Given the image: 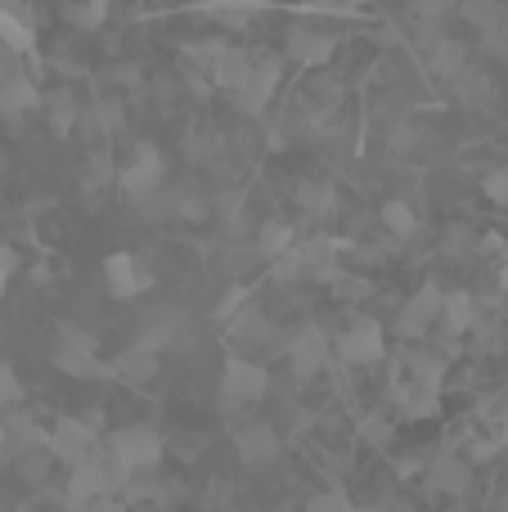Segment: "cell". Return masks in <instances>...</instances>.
<instances>
[{
	"instance_id": "obj_1",
	"label": "cell",
	"mask_w": 508,
	"mask_h": 512,
	"mask_svg": "<svg viewBox=\"0 0 508 512\" xmlns=\"http://www.w3.org/2000/svg\"><path fill=\"white\" fill-rule=\"evenodd\" d=\"M104 459L113 463L122 477H135V472H153L162 459V436L153 427H122L104 441Z\"/></svg>"
},
{
	"instance_id": "obj_2",
	"label": "cell",
	"mask_w": 508,
	"mask_h": 512,
	"mask_svg": "<svg viewBox=\"0 0 508 512\" xmlns=\"http://www.w3.org/2000/svg\"><path fill=\"white\" fill-rule=\"evenodd\" d=\"M270 391V373L261 369L257 360H243V355H230L221 369V409L225 414H243V409L261 405Z\"/></svg>"
},
{
	"instance_id": "obj_3",
	"label": "cell",
	"mask_w": 508,
	"mask_h": 512,
	"mask_svg": "<svg viewBox=\"0 0 508 512\" xmlns=\"http://www.w3.org/2000/svg\"><path fill=\"white\" fill-rule=\"evenodd\" d=\"M45 445H50L54 463H63V468H77V463L95 459V454L104 450V441H99L90 418H59L54 427H45Z\"/></svg>"
},
{
	"instance_id": "obj_4",
	"label": "cell",
	"mask_w": 508,
	"mask_h": 512,
	"mask_svg": "<svg viewBox=\"0 0 508 512\" xmlns=\"http://www.w3.org/2000/svg\"><path fill=\"white\" fill-rule=\"evenodd\" d=\"M333 351H338V360L351 364V369H369V364H378L387 355L383 324H378V319H351V328L333 342Z\"/></svg>"
},
{
	"instance_id": "obj_5",
	"label": "cell",
	"mask_w": 508,
	"mask_h": 512,
	"mask_svg": "<svg viewBox=\"0 0 508 512\" xmlns=\"http://www.w3.org/2000/svg\"><path fill=\"white\" fill-rule=\"evenodd\" d=\"M54 369L68 373V378H108L104 360L95 355V342H90L86 333H72V328H63L59 333V346H54Z\"/></svg>"
},
{
	"instance_id": "obj_6",
	"label": "cell",
	"mask_w": 508,
	"mask_h": 512,
	"mask_svg": "<svg viewBox=\"0 0 508 512\" xmlns=\"http://www.w3.org/2000/svg\"><path fill=\"white\" fill-rule=\"evenodd\" d=\"M104 283L117 301H135L153 288V270L135 252H113L104 261Z\"/></svg>"
},
{
	"instance_id": "obj_7",
	"label": "cell",
	"mask_w": 508,
	"mask_h": 512,
	"mask_svg": "<svg viewBox=\"0 0 508 512\" xmlns=\"http://www.w3.org/2000/svg\"><path fill=\"white\" fill-rule=\"evenodd\" d=\"M441 297H446V292L432 288V283L414 292V297L401 306V315H396V337H405V342H423L441 319Z\"/></svg>"
},
{
	"instance_id": "obj_8",
	"label": "cell",
	"mask_w": 508,
	"mask_h": 512,
	"mask_svg": "<svg viewBox=\"0 0 508 512\" xmlns=\"http://www.w3.org/2000/svg\"><path fill=\"white\" fill-rule=\"evenodd\" d=\"M162 176H167V167H162V153L153 149V144H140L135 149V158H131V167H122L117 171V185H122V194L126 198H149L153 189H162Z\"/></svg>"
},
{
	"instance_id": "obj_9",
	"label": "cell",
	"mask_w": 508,
	"mask_h": 512,
	"mask_svg": "<svg viewBox=\"0 0 508 512\" xmlns=\"http://www.w3.org/2000/svg\"><path fill=\"white\" fill-rule=\"evenodd\" d=\"M234 450H239V459L248 468H266V463H275L284 454V441H279V432L270 423H243L234 432Z\"/></svg>"
},
{
	"instance_id": "obj_10",
	"label": "cell",
	"mask_w": 508,
	"mask_h": 512,
	"mask_svg": "<svg viewBox=\"0 0 508 512\" xmlns=\"http://www.w3.org/2000/svg\"><path fill=\"white\" fill-rule=\"evenodd\" d=\"M288 364H293L297 378H315V373L329 364V337L315 324H306L302 333H293V342H288Z\"/></svg>"
},
{
	"instance_id": "obj_11",
	"label": "cell",
	"mask_w": 508,
	"mask_h": 512,
	"mask_svg": "<svg viewBox=\"0 0 508 512\" xmlns=\"http://www.w3.org/2000/svg\"><path fill=\"white\" fill-rule=\"evenodd\" d=\"M275 86H279V63L275 59H252L248 77H243V86L234 90V95L243 99V108H248V113H261V108H266V99L275 95Z\"/></svg>"
},
{
	"instance_id": "obj_12",
	"label": "cell",
	"mask_w": 508,
	"mask_h": 512,
	"mask_svg": "<svg viewBox=\"0 0 508 512\" xmlns=\"http://www.w3.org/2000/svg\"><path fill=\"white\" fill-rule=\"evenodd\" d=\"M104 369H108V378H122V382H149L153 373H158V355H153V346L135 342V346H126L122 355H113V360H108Z\"/></svg>"
},
{
	"instance_id": "obj_13",
	"label": "cell",
	"mask_w": 508,
	"mask_h": 512,
	"mask_svg": "<svg viewBox=\"0 0 508 512\" xmlns=\"http://www.w3.org/2000/svg\"><path fill=\"white\" fill-rule=\"evenodd\" d=\"M428 477H432V486H437L441 495H464L468 481H473V463H468L464 454H450L446 450L437 463H432Z\"/></svg>"
},
{
	"instance_id": "obj_14",
	"label": "cell",
	"mask_w": 508,
	"mask_h": 512,
	"mask_svg": "<svg viewBox=\"0 0 508 512\" xmlns=\"http://www.w3.org/2000/svg\"><path fill=\"white\" fill-rule=\"evenodd\" d=\"M0 108H5L9 117H23V113H32V108H41V90H36V81L27 77V72L5 77L0 81Z\"/></svg>"
},
{
	"instance_id": "obj_15",
	"label": "cell",
	"mask_w": 508,
	"mask_h": 512,
	"mask_svg": "<svg viewBox=\"0 0 508 512\" xmlns=\"http://www.w3.org/2000/svg\"><path fill=\"white\" fill-rule=\"evenodd\" d=\"M446 333H455V337H464V333H473V324H477V301L468 297V292H446L441 297V319H437Z\"/></svg>"
},
{
	"instance_id": "obj_16",
	"label": "cell",
	"mask_w": 508,
	"mask_h": 512,
	"mask_svg": "<svg viewBox=\"0 0 508 512\" xmlns=\"http://www.w3.org/2000/svg\"><path fill=\"white\" fill-rule=\"evenodd\" d=\"M288 54H293L297 63H306V68H315V63H324L333 54V41L324 32H311V27H297L293 41H288Z\"/></svg>"
},
{
	"instance_id": "obj_17",
	"label": "cell",
	"mask_w": 508,
	"mask_h": 512,
	"mask_svg": "<svg viewBox=\"0 0 508 512\" xmlns=\"http://www.w3.org/2000/svg\"><path fill=\"white\" fill-rule=\"evenodd\" d=\"M297 248V234H293V225H284V221H266L257 230V256H266V261H279V256H288Z\"/></svg>"
},
{
	"instance_id": "obj_18",
	"label": "cell",
	"mask_w": 508,
	"mask_h": 512,
	"mask_svg": "<svg viewBox=\"0 0 508 512\" xmlns=\"http://www.w3.org/2000/svg\"><path fill=\"white\" fill-rule=\"evenodd\" d=\"M0 45H5V50H14V54H36L32 27H27L9 5H0Z\"/></svg>"
},
{
	"instance_id": "obj_19",
	"label": "cell",
	"mask_w": 508,
	"mask_h": 512,
	"mask_svg": "<svg viewBox=\"0 0 508 512\" xmlns=\"http://www.w3.org/2000/svg\"><path fill=\"white\" fill-rule=\"evenodd\" d=\"M464 14H468V23L477 27V32H504V14L508 9L500 5V0H468L464 5Z\"/></svg>"
},
{
	"instance_id": "obj_20",
	"label": "cell",
	"mask_w": 508,
	"mask_h": 512,
	"mask_svg": "<svg viewBox=\"0 0 508 512\" xmlns=\"http://www.w3.org/2000/svg\"><path fill=\"white\" fill-rule=\"evenodd\" d=\"M14 468H18V477H23L27 486H41V481L50 477V468H54V454H50V445H41V450H27V454H18V459H14Z\"/></svg>"
},
{
	"instance_id": "obj_21",
	"label": "cell",
	"mask_w": 508,
	"mask_h": 512,
	"mask_svg": "<svg viewBox=\"0 0 508 512\" xmlns=\"http://www.w3.org/2000/svg\"><path fill=\"white\" fill-rule=\"evenodd\" d=\"M383 225L392 239H414V230H419V221H414V207L401 203V198H392V203L383 207Z\"/></svg>"
},
{
	"instance_id": "obj_22",
	"label": "cell",
	"mask_w": 508,
	"mask_h": 512,
	"mask_svg": "<svg viewBox=\"0 0 508 512\" xmlns=\"http://www.w3.org/2000/svg\"><path fill=\"white\" fill-rule=\"evenodd\" d=\"M432 63H437L446 77H459V72H468V54H464V45H459V41H441L437 54H432Z\"/></svg>"
},
{
	"instance_id": "obj_23",
	"label": "cell",
	"mask_w": 508,
	"mask_h": 512,
	"mask_svg": "<svg viewBox=\"0 0 508 512\" xmlns=\"http://www.w3.org/2000/svg\"><path fill=\"white\" fill-rule=\"evenodd\" d=\"M297 203H302L311 216H324V212H333V189L329 185H302L297 189Z\"/></svg>"
},
{
	"instance_id": "obj_24",
	"label": "cell",
	"mask_w": 508,
	"mask_h": 512,
	"mask_svg": "<svg viewBox=\"0 0 508 512\" xmlns=\"http://www.w3.org/2000/svg\"><path fill=\"white\" fill-rule=\"evenodd\" d=\"M14 405H23V382H18L14 364L0 360V409H14Z\"/></svg>"
},
{
	"instance_id": "obj_25",
	"label": "cell",
	"mask_w": 508,
	"mask_h": 512,
	"mask_svg": "<svg viewBox=\"0 0 508 512\" xmlns=\"http://www.w3.org/2000/svg\"><path fill=\"white\" fill-rule=\"evenodd\" d=\"M482 194L491 198V203H500V207H508V162L504 167H495L491 176L482 180Z\"/></svg>"
},
{
	"instance_id": "obj_26",
	"label": "cell",
	"mask_w": 508,
	"mask_h": 512,
	"mask_svg": "<svg viewBox=\"0 0 508 512\" xmlns=\"http://www.w3.org/2000/svg\"><path fill=\"white\" fill-rule=\"evenodd\" d=\"M243 306H248V288H234V292H225V301H221V306H216V319H221V324H230V319L239 315Z\"/></svg>"
},
{
	"instance_id": "obj_27",
	"label": "cell",
	"mask_w": 508,
	"mask_h": 512,
	"mask_svg": "<svg viewBox=\"0 0 508 512\" xmlns=\"http://www.w3.org/2000/svg\"><path fill=\"white\" fill-rule=\"evenodd\" d=\"M306 512H356V508H351L338 490H324V495H315L311 504H306Z\"/></svg>"
},
{
	"instance_id": "obj_28",
	"label": "cell",
	"mask_w": 508,
	"mask_h": 512,
	"mask_svg": "<svg viewBox=\"0 0 508 512\" xmlns=\"http://www.w3.org/2000/svg\"><path fill=\"white\" fill-rule=\"evenodd\" d=\"M495 450H500V445H495V441H486V436H477V441H468L464 459H468V463H486V459H495Z\"/></svg>"
},
{
	"instance_id": "obj_29",
	"label": "cell",
	"mask_w": 508,
	"mask_h": 512,
	"mask_svg": "<svg viewBox=\"0 0 508 512\" xmlns=\"http://www.w3.org/2000/svg\"><path fill=\"white\" fill-rule=\"evenodd\" d=\"M104 9H108V0H86V9H72V18L86 23V27H95L99 18H104Z\"/></svg>"
},
{
	"instance_id": "obj_30",
	"label": "cell",
	"mask_w": 508,
	"mask_h": 512,
	"mask_svg": "<svg viewBox=\"0 0 508 512\" xmlns=\"http://www.w3.org/2000/svg\"><path fill=\"white\" fill-rule=\"evenodd\" d=\"M14 270H18V252H14V248H0V297H5V288H9V279H14Z\"/></svg>"
},
{
	"instance_id": "obj_31",
	"label": "cell",
	"mask_w": 508,
	"mask_h": 512,
	"mask_svg": "<svg viewBox=\"0 0 508 512\" xmlns=\"http://www.w3.org/2000/svg\"><path fill=\"white\" fill-rule=\"evenodd\" d=\"M365 432H369V441H374V445H387V436H392V427H387V423H369Z\"/></svg>"
},
{
	"instance_id": "obj_32",
	"label": "cell",
	"mask_w": 508,
	"mask_h": 512,
	"mask_svg": "<svg viewBox=\"0 0 508 512\" xmlns=\"http://www.w3.org/2000/svg\"><path fill=\"white\" fill-rule=\"evenodd\" d=\"M5 445H9V418L0 414V459H5Z\"/></svg>"
},
{
	"instance_id": "obj_33",
	"label": "cell",
	"mask_w": 508,
	"mask_h": 512,
	"mask_svg": "<svg viewBox=\"0 0 508 512\" xmlns=\"http://www.w3.org/2000/svg\"><path fill=\"white\" fill-rule=\"evenodd\" d=\"M504 288H508V248H504Z\"/></svg>"
},
{
	"instance_id": "obj_34",
	"label": "cell",
	"mask_w": 508,
	"mask_h": 512,
	"mask_svg": "<svg viewBox=\"0 0 508 512\" xmlns=\"http://www.w3.org/2000/svg\"><path fill=\"white\" fill-rule=\"evenodd\" d=\"M306 5H333V0H306Z\"/></svg>"
}]
</instances>
